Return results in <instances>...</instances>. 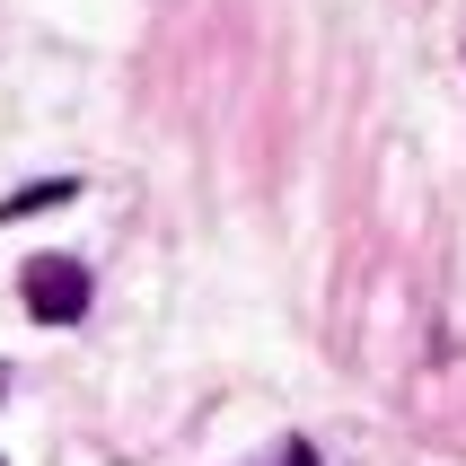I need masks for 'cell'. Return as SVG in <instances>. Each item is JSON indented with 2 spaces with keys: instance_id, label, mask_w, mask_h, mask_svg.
Masks as SVG:
<instances>
[{
  "instance_id": "obj_3",
  "label": "cell",
  "mask_w": 466,
  "mask_h": 466,
  "mask_svg": "<svg viewBox=\"0 0 466 466\" xmlns=\"http://www.w3.org/2000/svg\"><path fill=\"white\" fill-rule=\"evenodd\" d=\"M282 466H317V449H309V441H290V449H282Z\"/></svg>"
},
{
  "instance_id": "obj_1",
  "label": "cell",
  "mask_w": 466,
  "mask_h": 466,
  "mask_svg": "<svg viewBox=\"0 0 466 466\" xmlns=\"http://www.w3.org/2000/svg\"><path fill=\"white\" fill-rule=\"evenodd\" d=\"M18 299H26V317H45V326H79V317H88V264L26 256L18 264Z\"/></svg>"
},
{
  "instance_id": "obj_4",
  "label": "cell",
  "mask_w": 466,
  "mask_h": 466,
  "mask_svg": "<svg viewBox=\"0 0 466 466\" xmlns=\"http://www.w3.org/2000/svg\"><path fill=\"white\" fill-rule=\"evenodd\" d=\"M0 388H9V370H0Z\"/></svg>"
},
{
  "instance_id": "obj_2",
  "label": "cell",
  "mask_w": 466,
  "mask_h": 466,
  "mask_svg": "<svg viewBox=\"0 0 466 466\" xmlns=\"http://www.w3.org/2000/svg\"><path fill=\"white\" fill-rule=\"evenodd\" d=\"M79 177H53V185H18L9 203H0V220H26V211H53V203H71Z\"/></svg>"
}]
</instances>
